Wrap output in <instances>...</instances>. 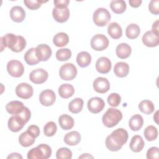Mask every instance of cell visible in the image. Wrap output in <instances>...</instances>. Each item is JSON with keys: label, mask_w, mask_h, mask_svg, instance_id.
I'll list each match as a JSON object with an SVG mask.
<instances>
[{"label": "cell", "mask_w": 159, "mask_h": 159, "mask_svg": "<svg viewBox=\"0 0 159 159\" xmlns=\"http://www.w3.org/2000/svg\"><path fill=\"white\" fill-rule=\"evenodd\" d=\"M128 137V132L126 130L122 128L117 129L106 137L105 141L106 148L110 151L117 152L127 142Z\"/></svg>", "instance_id": "1"}, {"label": "cell", "mask_w": 159, "mask_h": 159, "mask_svg": "<svg viewBox=\"0 0 159 159\" xmlns=\"http://www.w3.org/2000/svg\"><path fill=\"white\" fill-rule=\"evenodd\" d=\"M122 119L120 111L115 108H109L102 117L103 124L109 128L116 126Z\"/></svg>", "instance_id": "2"}, {"label": "cell", "mask_w": 159, "mask_h": 159, "mask_svg": "<svg viewBox=\"0 0 159 159\" xmlns=\"http://www.w3.org/2000/svg\"><path fill=\"white\" fill-rule=\"evenodd\" d=\"M52 155L51 147L47 144H40L30 150L27 153L28 159H47Z\"/></svg>", "instance_id": "3"}, {"label": "cell", "mask_w": 159, "mask_h": 159, "mask_svg": "<svg viewBox=\"0 0 159 159\" xmlns=\"http://www.w3.org/2000/svg\"><path fill=\"white\" fill-rule=\"evenodd\" d=\"M111 18L109 12L105 8L97 9L93 13V19L94 23L99 27H104L110 21Z\"/></svg>", "instance_id": "4"}, {"label": "cell", "mask_w": 159, "mask_h": 159, "mask_svg": "<svg viewBox=\"0 0 159 159\" xmlns=\"http://www.w3.org/2000/svg\"><path fill=\"white\" fill-rule=\"evenodd\" d=\"M77 72V69L73 63H66L60 67L59 75L63 80L70 81L76 76Z\"/></svg>", "instance_id": "5"}, {"label": "cell", "mask_w": 159, "mask_h": 159, "mask_svg": "<svg viewBox=\"0 0 159 159\" xmlns=\"http://www.w3.org/2000/svg\"><path fill=\"white\" fill-rule=\"evenodd\" d=\"M91 47L96 51H102L109 46V40L103 34H96L94 35L90 42Z\"/></svg>", "instance_id": "6"}, {"label": "cell", "mask_w": 159, "mask_h": 159, "mask_svg": "<svg viewBox=\"0 0 159 159\" xmlns=\"http://www.w3.org/2000/svg\"><path fill=\"white\" fill-rule=\"evenodd\" d=\"M8 73L15 78L20 77L24 72V67L22 63L16 60H12L7 64Z\"/></svg>", "instance_id": "7"}, {"label": "cell", "mask_w": 159, "mask_h": 159, "mask_svg": "<svg viewBox=\"0 0 159 159\" xmlns=\"http://www.w3.org/2000/svg\"><path fill=\"white\" fill-rule=\"evenodd\" d=\"M1 52H2L6 47L9 48L12 51L14 48L18 41V35L11 33H8L1 37Z\"/></svg>", "instance_id": "8"}, {"label": "cell", "mask_w": 159, "mask_h": 159, "mask_svg": "<svg viewBox=\"0 0 159 159\" xmlns=\"http://www.w3.org/2000/svg\"><path fill=\"white\" fill-rule=\"evenodd\" d=\"M34 93V89L31 85L26 83L19 84L16 88V95L24 99H27L31 98Z\"/></svg>", "instance_id": "9"}, {"label": "cell", "mask_w": 159, "mask_h": 159, "mask_svg": "<svg viewBox=\"0 0 159 159\" xmlns=\"http://www.w3.org/2000/svg\"><path fill=\"white\" fill-rule=\"evenodd\" d=\"M48 77V72L42 69L37 68L32 71L29 75L30 80L35 84H42L47 81Z\"/></svg>", "instance_id": "10"}, {"label": "cell", "mask_w": 159, "mask_h": 159, "mask_svg": "<svg viewBox=\"0 0 159 159\" xmlns=\"http://www.w3.org/2000/svg\"><path fill=\"white\" fill-rule=\"evenodd\" d=\"M88 110L93 114H98L101 112L105 107V102L103 99L99 97H93L88 101Z\"/></svg>", "instance_id": "11"}, {"label": "cell", "mask_w": 159, "mask_h": 159, "mask_svg": "<svg viewBox=\"0 0 159 159\" xmlns=\"http://www.w3.org/2000/svg\"><path fill=\"white\" fill-rule=\"evenodd\" d=\"M93 88L99 93H106L110 89V83L108 80L103 77H98L93 81Z\"/></svg>", "instance_id": "12"}, {"label": "cell", "mask_w": 159, "mask_h": 159, "mask_svg": "<svg viewBox=\"0 0 159 159\" xmlns=\"http://www.w3.org/2000/svg\"><path fill=\"white\" fill-rule=\"evenodd\" d=\"M56 95L51 89H45L39 95V101L42 105L45 106H52L55 101Z\"/></svg>", "instance_id": "13"}, {"label": "cell", "mask_w": 159, "mask_h": 159, "mask_svg": "<svg viewBox=\"0 0 159 159\" xmlns=\"http://www.w3.org/2000/svg\"><path fill=\"white\" fill-rule=\"evenodd\" d=\"M36 55L40 61H47L52 56L51 48L47 44H40L35 48Z\"/></svg>", "instance_id": "14"}, {"label": "cell", "mask_w": 159, "mask_h": 159, "mask_svg": "<svg viewBox=\"0 0 159 159\" xmlns=\"http://www.w3.org/2000/svg\"><path fill=\"white\" fill-rule=\"evenodd\" d=\"M95 66L96 70L99 73L106 74L110 71L112 64L111 60L108 58L106 57H101L97 60Z\"/></svg>", "instance_id": "15"}, {"label": "cell", "mask_w": 159, "mask_h": 159, "mask_svg": "<svg viewBox=\"0 0 159 159\" xmlns=\"http://www.w3.org/2000/svg\"><path fill=\"white\" fill-rule=\"evenodd\" d=\"M52 16L55 20L59 23H63L66 22L70 17V10L68 7L63 9L54 7Z\"/></svg>", "instance_id": "16"}, {"label": "cell", "mask_w": 159, "mask_h": 159, "mask_svg": "<svg viewBox=\"0 0 159 159\" xmlns=\"http://www.w3.org/2000/svg\"><path fill=\"white\" fill-rule=\"evenodd\" d=\"M143 43L148 47H155L159 43V36H157L152 30L146 32L142 36Z\"/></svg>", "instance_id": "17"}, {"label": "cell", "mask_w": 159, "mask_h": 159, "mask_svg": "<svg viewBox=\"0 0 159 159\" xmlns=\"http://www.w3.org/2000/svg\"><path fill=\"white\" fill-rule=\"evenodd\" d=\"M10 17L15 22H22L25 17V12L22 7L16 6L11 8L10 11Z\"/></svg>", "instance_id": "18"}, {"label": "cell", "mask_w": 159, "mask_h": 159, "mask_svg": "<svg viewBox=\"0 0 159 159\" xmlns=\"http://www.w3.org/2000/svg\"><path fill=\"white\" fill-rule=\"evenodd\" d=\"M25 124L16 116L13 115L11 116L7 122L9 129L13 132H17L24 127Z\"/></svg>", "instance_id": "19"}, {"label": "cell", "mask_w": 159, "mask_h": 159, "mask_svg": "<svg viewBox=\"0 0 159 159\" xmlns=\"http://www.w3.org/2000/svg\"><path fill=\"white\" fill-rule=\"evenodd\" d=\"M144 145L145 142L140 135H135L132 137L130 142V148L132 152L135 153L141 152Z\"/></svg>", "instance_id": "20"}, {"label": "cell", "mask_w": 159, "mask_h": 159, "mask_svg": "<svg viewBox=\"0 0 159 159\" xmlns=\"http://www.w3.org/2000/svg\"><path fill=\"white\" fill-rule=\"evenodd\" d=\"M132 52V48L129 45L126 43H121L118 45L116 49L117 56L121 59L128 58Z\"/></svg>", "instance_id": "21"}, {"label": "cell", "mask_w": 159, "mask_h": 159, "mask_svg": "<svg viewBox=\"0 0 159 159\" xmlns=\"http://www.w3.org/2000/svg\"><path fill=\"white\" fill-rule=\"evenodd\" d=\"M114 72L119 78L125 77L129 73V66L125 62H117L114 67Z\"/></svg>", "instance_id": "22"}, {"label": "cell", "mask_w": 159, "mask_h": 159, "mask_svg": "<svg viewBox=\"0 0 159 159\" xmlns=\"http://www.w3.org/2000/svg\"><path fill=\"white\" fill-rule=\"evenodd\" d=\"M23 102L19 101H12L8 102L6 106V111L11 115L19 114L24 107Z\"/></svg>", "instance_id": "23"}, {"label": "cell", "mask_w": 159, "mask_h": 159, "mask_svg": "<svg viewBox=\"0 0 159 159\" xmlns=\"http://www.w3.org/2000/svg\"><path fill=\"white\" fill-rule=\"evenodd\" d=\"M60 127L65 130L72 129L75 124V120L72 117L67 114H62L58 118Z\"/></svg>", "instance_id": "24"}, {"label": "cell", "mask_w": 159, "mask_h": 159, "mask_svg": "<svg viewBox=\"0 0 159 159\" xmlns=\"http://www.w3.org/2000/svg\"><path fill=\"white\" fill-rule=\"evenodd\" d=\"M81 141V134L78 131H71L67 133L64 137V142L66 144L73 146L78 144Z\"/></svg>", "instance_id": "25"}, {"label": "cell", "mask_w": 159, "mask_h": 159, "mask_svg": "<svg viewBox=\"0 0 159 159\" xmlns=\"http://www.w3.org/2000/svg\"><path fill=\"white\" fill-rule=\"evenodd\" d=\"M107 32L114 39H119L122 35V29L120 25L116 22L109 24L107 27Z\"/></svg>", "instance_id": "26"}, {"label": "cell", "mask_w": 159, "mask_h": 159, "mask_svg": "<svg viewBox=\"0 0 159 159\" xmlns=\"http://www.w3.org/2000/svg\"><path fill=\"white\" fill-rule=\"evenodd\" d=\"M143 119L141 115L135 114L132 116L129 121V126L133 131L139 130L143 126Z\"/></svg>", "instance_id": "27"}, {"label": "cell", "mask_w": 159, "mask_h": 159, "mask_svg": "<svg viewBox=\"0 0 159 159\" xmlns=\"http://www.w3.org/2000/svg\"><path fill=\"white\" fill-rule=\"evenodd\" d=\"M76 62L81 68L87 67L91 62V56L87 52H81L77 55Z\"/></svg>", "instance_id": "28"}, {"label": "cell", "mask_w": 159, "mask_h": 159, "mask_svg": "<svg viewBox=\"0 0 159 159\" xmlns=\"http://www.w3.org/2000/svg\"><path fill=\"white\" fill-rule=\"evenodd\" d=\"M59 95L64 99L71 97L75 93V89L70 84H63L58 88Z\"/></svg>", "instance_id": "29"}, {"label": "cell", "mask_w": 159, "mask_h": 159, "mask_svg": "<svg viewBox=\"0 0 159 159\" xmlns=\"http://www.w3.org/2000/svg\"><path fill=\"white\" fill-rule=\"evenodd\" d=\"M53 42L58 47H64L69 42L68 35L65 32L57 33L53 38Z\"/></svg>", "instance_id": "30"}, {"label": "cell", "mask_w": 159, "mask_h": 159, "mask_svg": "<svg viewBox=\"0 0 159 159\" xmlns=\"http://www.w3.org/2000/svg\"><path fill=\"white\" fill-rule=\"evenodd\" d=\"M24 58L25 62L29 65H31V66L35 65L39 63V62L40 61L37 57L35 48H31L29 49L25 53L24 56Z\"/></svg>", "instance_id": "31"}, {"label": "cell", "mask_w": 159, "mask_h": 159, "mask_svg": "<svg viewBox=\"0 0 159 159\" xmlns=\"http://www.w3.org/2000/svg\"><path fill=\"white\" fill-rule=\"evenodd\" d=\"M83 107V100L80 98H75L68 104V110L73 114L79 113L81 111Z\"/></svg>", "instance_id": "32"}, {"label": "cell", "mask_w": 159, "mask_h": 159, "mask_svg": "<svg viewBox=\"0 0 159 159\" xmlns=\"http://www.w3.org/2000/svg\"><path fill=\"white\" fill-rule=\"evenodd\" d=\"M110 7L114 13L120 14L125 11L127 5L125 2L122 0L112 1L110 2Z\"/></svg>", "instance_id": "33"}, {"label": "cell", "mask_w": 159, "mask_h": 159, "mask_svg": "<svg viewBox=\"0 0 159 159\" xmlns=\"http://www.w3.org/2000/svg\"><path fill=\"white\" fill-rule=\"evenodd\" d=\"M35 140V139L27 131L22 132L19 137V143L24 147H28L33 145Z\"/></svg>", "instance_id": "34"}, {"label": "cell", "mask_w": 159, "mask_h": 159, "mask_svg": "<svg viewBox=\"0 0 159 159\" xmlns=\"http://www.w3.org/2000/svg\"><path fill=\"white\" fill-rule=\"evenodd\" d=\"M140 33V29L136 24H129L125 29V35L129 39H135Z\"/></svg>", "instance_id": "35"}, {"label": "cell", "mask_w": 159, "mask_h": 159, "mask_svg": "<svg viewBox=\"0 0 159 159\" xmlns=\"http://www.w3.org/2000/svg\"><path fill=\"white\" fill-rule=\"evenodd\" d=\"M139 108L142 112L145 114H150L155 110L154 104L150 100L142 101L139 104Z\"/></svg>", "instance_id": "36"}, {"label": "cell", "mask_w": 159, "mask_h": 159, "mask_svg": "<svg viewBox=\"0 0 159 159\" xmlns=\"http://www.w3.org/2000/svg\"><path fill=\"white\" fill-rule=\"evenodd\" d=\"M143 134L147 140L153 141L156 140L158 137V130L155 126L148 125L145 129Z\"/></svg>", "instance_id": "37"}, {"label": "cell", "mask_w": 159, "mask_h": 159, "mask_svg": "<svg viewBox=\"0 0 159 159\" xmlns=\"http://www.w3.org/2000/svg\"><path fill=\"white\" fill-rule=\"evenodd\" d=\"M57 130V126L53 121L48 122L43 127V134L47 137L53 136Z\"/></svg>", "instance_id": "38"}, {"label": "cell", "mask_w": 159, "mask_h": 159, "mask_svg": "<svg viewBox=\"0 0 159 159\" xmlns=\"http://www.w3.org/2000/svg\"><path fill=\"white\" fill-rule=\"evenodd\" d=\"M71 57V52L69 48H61L56 52V58L59 61H66Z\"/></svg>", "instance_id": "39"}, {"label": "cell", "mask_w": 159, "mask_h": 159, "mask_svg": "<svg viewBox=\"0 0 159 159\" xmlns=\"http://www.w3.org/2000/svg\"><path fill=\"white\" fill-rule=\"evenodd\" d=\"M56 157L57 159H70L72 157V152L69 148L62 147L57 151Z\"/></svg>", "instance_id": "40"}, {"label": "cell", "mask_w": 159, "mask_h": 159, "mask_svg": "<svg viewBox=\"0 0 159 159\" xmlns=\"http://www.w3.org/2000/svg\"><path fill=\"white\" fill-rule=\"evenodd\" d=\"M47 1L40 0H24V3L27 8L30 10H36L41 7L42 3H45Z\"/></svg>", "instance_id": "41"}, {"label": "cell", "mask_w": 159, "mask_h": 159, "mask_svg": "<svg viewBox=\"0 0 159 159\" xmlns=\"http://www.w3.org/2000/svg\"><path fill=\"white\" fill-rule=\"evenodd\" d=\"M121 101L120 96L116 93H112L107 97V102L112 107H117L119 105Z\"/></svg>", "instance_id": "42"}, {"label": "cell", "mask_w": 159, "mask_h": 159, "mask_svg": "<svg viewBox=\"0 0 159 159\" xmlns=\"http://www.w3.org/2000/svg\"><path fill=\"white\" fill-rule=\"evenodd\" d=\"M19 117L25 124L30 120L31 117V112L27 107H24V109L17 114L15 115Z\"/></svg>", "instance_id": "43"}, {"label": "cell", "mask_w": 159, "mask_h": 159, "mask_svg": "<svg viewBox=\"0 0 159 159\" xmlns=\"http://www.w3.org/2000/svg\"><path fill=\"white\" fill-rule=\"evenodd\" d=\"M25 46H26V40L24 39V37L20 35H18L17 43L15 46L14 48L13 49L12 52H17V53L22 52L25 48Z\"/></svg>", "instance_id": "44"}, {"label": "cell", "mask_w": 159, "mask_h": 159, "mask_svg": "<svg viewBox=\"0 0 159 159\" xmlns=\"http://www.w3.org/2000/svg\"><path fill=\"white\" fill-rule=\"evenodd\" d=\"M148 9L152 14L158 15L159 14V1L152 0L149 3Z\"/></svg>", "instance_id": "45"}, {"label": "cell", "mask_w": 159, "mask_h": 159, "mask_svg": "<svg viewBox=\"0 0 159 159\" xmlns=\"http://www.w3.org/2000/svg\"><path fill=\"white\" fill-rule=\"evenodd\" d=\"M158 148L157 147H152L150 148L147 152V159H158Z\"/></svg>", "instance_id": "46"}, {"label": "cell", "mask_w": 159, "mask_h": 159, "mask_svg": "<svg viewBox=\"0 0 159 159\" xmlns=\"http://www.w3.org/2000/svg\"><path fill=\"white\" fill-rule=\"evenodd\" d=\"M27 131L35 139L39 137L40 135V129L39 127L36 125H31L28 128Z\"/></svg>", "instance_id": "47"}, {"label": "cell", "mask_w": 159, "mask_h": 159, "mask_svg": "<svg viewBox=\"0 0 159 159\" xmlns=\"http://www.w3.org/2000/svg\"><path fill=\"white\" fill-rule=\"evenodd\" d=\"M54 5L56 8H66L68 7V6L70 3L69 0H55L53 1Z\"/></svg>", "instance_id": "48"}, {"label": "cell", "mask_w": 159, "mask_h": 159, "mask_svg": "<svg viewBox=\"0 0 159 159\" xmlns=\"http://www.w3.org/2000/svg\"><path fill=\"white\" fill-rule=\"evenodd\" d=\"M158 24H159V20H155L152 27V32L155 34L157 36H159V30H158Z\"/></svg>", "instance_id": "49"}, {"label": "cell", "mask_w": 159, "mask_h": 159, "mask_svg": "<svg viewBox=\"0 0 159 159\" xmlns=\"http://www.w3.org/2000/svg\"><path fill=\"white\" fill-rule=\"evenodd\" d=\"M142 2V1L141 0H130L129 1L130 6L134 8H137L139 7L141 5Z\"/></svg>", "instance_id": "50"}, {"label": "cell", "mask_w": 159, "mask_h": 159, "mask_svg": "<svg viewBox=\"0 0 159 159\" xmlns=\"http://www.w3.org/2000/svg\"><path fill=\"white\" fill-rule=\"evenodd\" d=\"M7 158H8V159H9V158H19V159L20 158V159H22L23 157L20 154H19L18 153H12L9 155L7 156Z\"/></svg>", "instance_id": "51"}, {"label": "cell", "mask_w": 159, "mask_h": 159, "mask_svg": "<svg viewBox=\"0 0 159 159\" xmlns=\"http://www.w3.org/2000/svg\"><path fill=\"white\" fill-rule=\"evenodd\" d=\"M93 158V157L92 155H89V153H84L82 155L79 157V158Z\"/></svg>", "instance_id": "52"}, {"label": "cell", "mask_w": 159, "mask_h": 159, "mask_svg": "<svg viewBox=\"0 0 159 159\" xmlns=\"http://www.w3.org/2000/svg\"><path fill=\"white\" fill-rule=\"evenodd\" d=\"M158 111H157L156 112H155V115L153 116V120L155 121V122L157 123V124H158Z\"/></svg>", "instance_id": "53"}]
</instances>
